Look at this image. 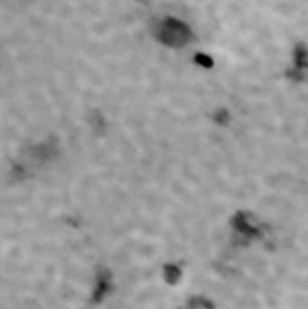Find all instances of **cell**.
<instances>
[{
    "label": "cell",
    "mask_w": 308,
    "mask_h": 309,
    "mask_svg": "<svg viewBox=\"0 0 308 309\" xmlns=\"http://www.w3.org/2000/svg\"><path fill=\"white\" fill-rule=\"evenodd\" d=\"M156 35L159 41L166 46H182L191 38V31L179 20L165 18L156 28Z\"/></svg>",
    "instance_id": "6da1fadb"
}]
</instances>
